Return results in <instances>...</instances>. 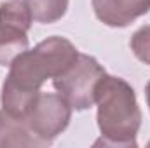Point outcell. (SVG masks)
Segmentation results:
<instances>
[{
    "mask_svg": "<svg viewBox=\"0 0 150 148\" xmlns=\"http://www.w3.org/2000/svg\"><path fill=\"white\" fill-rule=\"evenodd\" d=\"M32 18L37 23H56L67 14L68 0H26Z\"/></svg>",
    "mask_w": 150,
    "mask_h": 148,
    "instance_id": "9c48e42d",
    "label": "cell"
},
{
    "mask_svg": "<svg viewBox=\"0 0 150 148\" xmlns=\"http://www.w3.org/2000/svg\"><path fill=\"white\" fill-rule=\"evenodd\" d=\"M145 96H147V105H149V108H150V80L145 85Z\"/></svg>",
    "mask_w": 150,
    "mask_h": 148,
    "instance_id": "8fae6325",
    "label": "cell"
},
{
    "mask_svg": "<svg viewBox=\"0 0 150 148\" xmlns=\"http://www.w3.org/2000/svg\"><path fill=\"white\" fill-rule=\"evenodd\" d=\"M105 75V68L93 56L79 52L74 63L59 77L52 78V85L72 108L82 111L94 105L96 85Z\"/></svg>",
    "mask_w": 150,
    "mask_h": 148,
    "instance_id": "3957f363",
    "label": "cell"
},
{
    "mask_svg": "<svg viewBox=\"0 0 150 148\" xmlns=\"http://www.w3.org/2000/svg\"><path fill=\"white\" fill-rule=\"evenodd\" d=\"M149 147H150V141H149Z\"/></svg>",
    "mask_w": 150,
    "mask_h": 148,
    "instance_id": "7c38bea8",
    "label": "cell"
},
{
    "mask_svg": "<svg viewBox=\"0 0 150 148\" xmlns=\"http://www.w3.org/2000/svg\"><path fill=\"white\" fill-rule=\"evenodd\" d=\"M96 18L112 28L129 26L150 11V0H93Z\"/></svg>",
    "mask_w": 150,
    "mask_h": 148,
    "instance_id": "5b68a950",
    "label": "cell"
},
{
    "mask_svg": "<svg viewBox=\"0 0 150 148\" xmlns=\"http://www.w3.org/2000/svg\"><path fill=\"white\" fill-rule=\"evenodd\" d=\"M131 51L142 63L150 65V25L134 32L131 37Z\"/></svg>",
    "mask_w": 150,
    "mask_h": 148,
    "instance_id": "30bf717a",
    "label": "cell"
},
{
    "mask_svg": "<svg viewBox=\"0 0 150 148\" xmlns=\"http://www.w3.org/2000/svg\"><path fill=\"white\" fill-rule=\"evenodd\" d=\"M49 143L37 138L28 127L26 120L16 115H11L4 108L0 110V148H32L47 147Z\"/></svg>",
    "mask_w": 150,
    "mask_h": 148,
    "instance_id": "8992f818",
    "label": "cell"
},
{
    "mask_svg": "<svg viewBox=\"0 0 150 148\" xmlns=\"http://www.w3.org/2000/svg\"><path fill=\"white\" fill-rule=\"evenodd\" d=\"M28 32L0 23V66H11V63L28 49Z\"/></svg>",
    "mask_w": 150,
    "mask_h": 148,
    "instance_id": "52a82bcc",
    "label": "cell"
},
{
    "mask_svg": "<svg viewBox=\"0 0 150 148\" xmlns=\"http://www.w3.org/2000/svg\"><path fill=\"white\" fill-rule=\"evenodd\" d=\"M72 105L58 92H38L30 110L26 111L25 120L32 132L45 143H52L70 124Z\"/></svg>",
    "mask_w": 150,
    "mask_h": 148,
    "instance_id": "277c9868",
    "label": "cell"
},
{
    "mask_svg": "<svg viewBox=\"0 0 150 148\" xmlns=\"http://www.w3.org/2000/svg\"><path fill=\"white\" fill-rule=\"evenodd\" d=\"M0 23L12 25L28 32L32 28L33 18L26 0H7L0 4Z\"/></svg>",
    "mask_w": 150,
    "mask_h": 148,
    "instance_id": "ba28073f",
    "label": "cell"
},
{
    "mask_svg": "<svg viewBox=\"0 0 150 148\" xmlns=\"http://www.w3.org/2000/svg\"><path fill=\"white\" fill-rule=\"evenodd\" d=\"M98 105V127L101 140L94 145L136 147V134L142 125V110L134 89L120 77L105 75L94 92Z\"/></svg>",
    "mask_w": 150,
    "mask_h": 148,
    "instance_id": "7a4b0ae2",
    "label": "cell"
},
{
    "mask_svg": "<svg viewBox=\"0 0 150 148\" xmlns=\"http://www.w3.org/2000/svg\"><path fill=\"white\" fill-rule=\"evenodd\" d=\"M77 56V47L63 37H49L32 51L26 49L21 52L11 63L9 73L4 80L0 96L2 108L11 115L25 118L44 82L59 77Z\"/></svg>",
    "mask_w": 150,
    "mask_h": 148,
    "instance_id": "6da1fadb",
    "label": "cell"
}]
</instances>
